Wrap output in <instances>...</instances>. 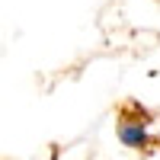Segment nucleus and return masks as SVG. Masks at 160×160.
Wrapping results in <instances>:
<instances>
[{
	"label": "nucleus",
	"mask_w": 160,
	"mask_h": 160,
	"mask_svg": "<svg viewBox=\"0 0 160 160\" xmlns=\"http://www.w3.org/2000/svg\"><path fill=\"white\" fill-rule=\"evenodd\" d=\"M118 138H122L128 148H141V144L148 141L144 122H131V118H122V125H118Z\"/></svg>",
	"instance_id": "f257e3e1"
}]
</instances>
